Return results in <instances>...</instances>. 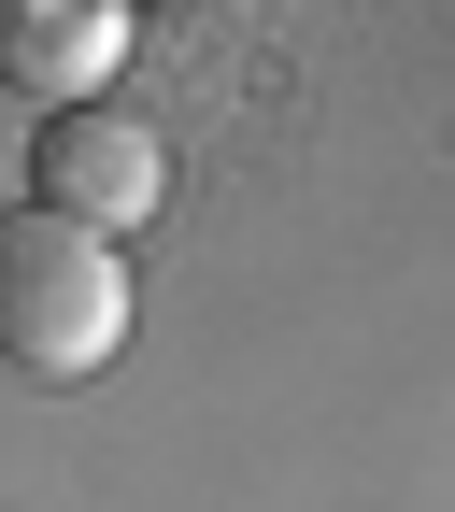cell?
<instances>
[{
    "instance_id": "1",
    "label": "cell",
    "mask_w": 455,
    "mask_h": 512,
    "mask_svg": "<svg viewBox=\"0 0 455 512\" xmlns=\"http://www.w3.org/2000/svg\"><path fill=\"white\" fill-rule=\"evenodd\" d=\"M128 242L57 228V214H0V370L29 384H100L128 356Z\"/></svg>"
},
{
    "instance_id": "2",
    "label": "cell",
    "mask_w": 455,
    "mask_h": 512,
    "mask_svg": "<svg viewBox=\"0 0 455 512\" xmlns=\"http://www.w3.org/2000/svg\"><path fill=\"white\" fill-rule=\"evenodd\" d=\"M29 214H57V228H100V242H128V228H157L171 214V143L143 114H43V143H29Z\"/></svg>"
},
{
    "instance_id": "3",
    "label": "cell",
    "mask_w": 455,
    "mask_h": 512,
    "mask_svg": "<svg viewBox=\"0 0 455 512\" xmlns=\"http://www.w3.org/2000/svg\"><path fill=\"white\" fill-rule=\"evenodd\" d=\"M128 43H143V0H0V86L43 100V114L114 100Z\"/></svg>"
}]
</instances>
